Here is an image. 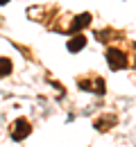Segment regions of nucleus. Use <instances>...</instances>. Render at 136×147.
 Here are the masks:
<instances>
[{
	"label": "nucleus",
	"instance_id": "obj_1",
	"mask_svg": "<svg viewBox=\"0 0 136 147\" xmlns=\"http://www.w3.org/2000/svg\"><path fill=\"white\" fill-rule=\"evenodd\" d=\"M107 61H109V68L111 70H118V68H125L127 66V57L122 50H116V48H109L107 50Z\"/></svg>",
	"mask_w": 136,
	"mask_h": 147
},
{
	"label": "nucleus",
	"instance_id": "obj_2",
	"mask_svg": "<svg viewBox=\"0 0 136 147\" xmlns=\"http://www.w3.org/2000/svg\"><path fill=\"white\" fill-rule=\"evenodd\" d=\"M16 127H18V129H14V131H12V138H14V140H23V138L32 131L27 120H18V122H16Z\"/></svg>",
	"mask_w": 136,
	"mask_h": 147
},
{
	"label": "nucleus",
	"instance_id": "obj_3",
	"mask_svg": "<svg viewBox=\"0 0 136 147\" xmlns=\"http://www.w3.org/2000/svg\"><path fill=\"white\" fill-rule=\"evenodd\" d=\"M86 25H91V14H82V16H75L73 25H70V32H79V30H84Z\"/></svg>",
	"mask_w": 136,
	"mask_h": 147
},
{
	"label": "nucleus",
	"instance_id": "obj_4",
	"mask_svg": "<svg viewBox=\"0 0 136 147\" xmlns=\"http://www.w3.org/2000/svg\"><path fill=\"white\" fill-rule=\"evenodd\" d=\"M84 45H86V36H84V34H75V36L68 41V50H70V52H77Z\"/></svg>",
	"mask_w": 136,
	"mask_h": 147
},
{
	"label": "nucleus",
	"instance_id": "obj_5",
	"mask_svg": "<svg viewBox=\"0 0 136 147\" xmlns=\"http://www.w3.org/2000/svg\"><path fill=\"white\" fill-rule=\"evenodd\" d=\"M12 73V61L7 59V57H2L0 59V77H5V75Z\"/></svg>",
	"mask_w": 136,
	"mask_h": 147
}]
</instances>
